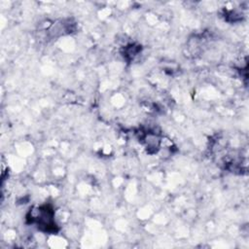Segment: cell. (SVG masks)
<instances>
[{
	"mask_svg": "<svg viewBox=\"0 0 249 249\" xmlns=\"http://www.w3.org/2000/svg\"><path fill=\"white\" fill-rule=\"evenodd\" d=\"M38 227L44 228V231H54V221H53V209L50 206H42L38 208V215L34 218Z\"/></svg>",
	"mask_w": 249,
	"mask_h": 249,
	"instance_id": "obj_1",
	"label": "cell"
}]
</instances>
